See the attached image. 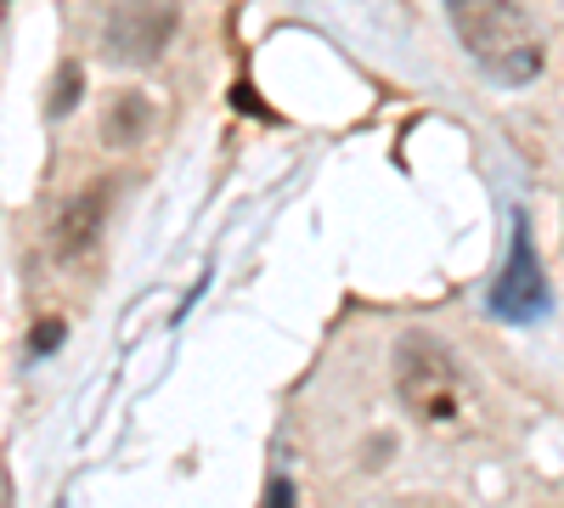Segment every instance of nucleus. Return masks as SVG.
<instances>
[{
    "label": "nucleus",
    "mask_w": 564,
    "mask_h": 508,
    "mask_svg": "<svg viewBox=\"0 0 564 508\" xmlns=\"http://www.w3.org/2000/svg\"><path fill=\"white\" fill-rule=\"evenodd\" d=\"M175 29H181L175 0H119L102 23V52L124 68H148L153 57H164Z\"/></svg>",
    "instance_id": "3"
},
{
    "label": "nucleus",
    "mask_w": 564,
    "mask_h": 508,
    "mask_svg": "<svg viewBox=\"0 0 564 508\" xmlns=\"http://www.w3.org/2000/svg\"><path fill=\"white\" fill-rule=\"evenodd\" d=\"M446 18H452L457 45L475 57V68L486 79L520 90L547 68L542 29L531 23L520 0H446Z\"/></svg>",
    "instance_id": "1"
},
{
    "label": "nucleus",
    "mask_w": 564,
    "mask_h": 508,
    "mask_svg": "<svg viewBox=\"0 0 564 508\" xmlns=\"http://www.w3.org/2000/svg\"><path fill=\"white\" fill-rule=\"evenodd\" d=\"M79 85H85V68H79V63H68V68L57 74V97H52V114H68V108L79 102Z\"/></svg>",
    "instance_id": "8"
},
{
    "label": "nucleus",
    "mask_w": 564,
    "mask_h": 508,
    "mask_svg": "<svg viewBox=\"0 0 564 508\" xmlns=\"http://www.w3.org/2000/svg\"><path fill=\"white\" fill-rule=\"evenodd\" d=\"M547 305H553V294H547V277H542V266H536L531 226H525V215H513V244H508L502 277L491 283V311H497L502 322H542Z\"/></svg>",
    "instance_id": "4"
},
{
    "label": "nucleus",
    "mask_w": 564,
    "mask_h": 508,
    "mask_svg": "<svg viewBox=\"0 0 564 508\" xmlns=\"http://www.w3.org/2000/svg\"><path fill=\"white\" fill-rule=\"evenodd\" d=\"M231 102H238V114H260V119H271V114L254 102V90H249V85H238V97H231Z\"/></svg>",
    "instance_id": "10"
},
{
    "label": "nucleus",
    "mask_w": 564,
    "mask_h": 508,
    "mask_svg": "<svg viewBox=\"0 0 564 508\" xmlns=\"http://www.w3.org/2000/svg\"><path fill=\"white\" fill-rule=\"evenodd\" d=\"M148 119H153V102L141 97V90H119L108 119H102V136H108V148H130L148 136Z\"/></svg>",
    "instance_id": "6"
},
{
    "label": "nucleus",
    "mask_w": 564,
    "mask_h": 508,
    "mask_svg": "<svg viewBox=\"0 0 564 508\" xmlns=\"http://www.w3.org/2000/svg\"><path fill=\"white\" fill-rule=\"evenodd\" d=\"M265 502L289 508V502H294V480H289V475H271V480H265Z\"/></svg>",
    "instance_id": "9"
},
{
    "label": "nucleus",
    "mask_w": 564,
    "mask_h": 508,
    "mask_svg": "<svg viewBox=\"0 0 564 508\" xmlns=\"http://www.w3.org/2000/svg\"><path fill=\"white\" fill-rule=\"evenodd\" d=\"M390 374H395V396L412 412L417 424H457L468 412V385H463V367L452 356L446 339L435 334H401L395 356H390Z\"/></svg>",
    "instance_id": "2"
},
{
    "label": "nucleus",
    "mask_w": 564,
    "mask_h": 508,
    "mask_svg": "<svg viewBox=\"0 0 564 508\" xmlns=\"http://www.w3.org/2000/svg\"><path fill=\"white\" fill-rule=\"evenodd\" d=\"M108 198H113V181H85V187L63 204L57 233H52V249H57L63 260H79L90 244L102 238V226H108Z\"/></svg>",
    "instance_id": "5"
},
{
    "label": "nucleus",
    "mask_w": 564,
    "mask_h": 508,
    "mask_svg": "<svg viewBox=\"0 0 564 508\" xmlns=\"http://www.w3.org/2000/svg\"><path fill=\"white\" fill-rule=\"evenodd\" d=\"M63 334H68V322H63V316H40V322H34V334H29V356H52V350L63 345Z\"/></svg>",
    "instance_id": "7"
}]
</instances>
